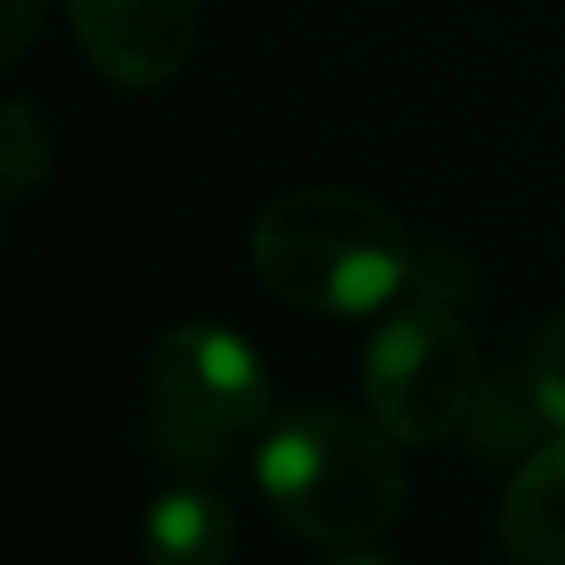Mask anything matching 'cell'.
Here are the masks:
<instances>
[{"label":"cell","instance_id":"1","mask_svg":"<svg viewBox=\"0 0 565 565\" xmlns=\"http://www.w3.org/2000/svg\"><path fill=\"white\" fill-rule=\"evenodd\" d=\"M249 260L266 289L317 317H366L416 277L399 216L355 189H295L255 216Z\"/></svg>","mask_w":565,"mask_h":565},{"label":"cell","instance_id":"2","mask_svg":"<svg viewBox=\"0 0 565 565\" xmlns=\"http://www.w3.org/2000/svg\"><path fill=\"white\" fill-rule=\"evenodd\" d=\"M394 433L350 411H300L277 422L255 455L271 515L306 543L350 548L383 537L405 510V471Z\"/></svg>","mask_w":565,"mask_h":565},{"label":"cell","instance_id":"3","mask_svg":"<svg viewBox=\"0 0 565 565\" xmlns=\"http://www.w3.org/2000/svg\"><path fill=\"white\" fill-rule=\"evenodd\" d=\"M271 411L260 355L227 328H172L150 350V438L161 455L205 466Z\"/></svg>","mask_w":565,"mask_h":565},{"label":"cell","instance_id":"4","mask_svg":"<svg viewBox=\"0 0 565 565\" xmlns=\"http://www.w3.org/2000/svg\"><path fill=\"white\" fill-rule=\"evenodd\" d=\"M477 399V344L449 300L422 295L366 350V405L399 444L449 438Z\"/></svg>","mask_w":565,"mask_h":565},{"label":"cell","instance_id":"5","mask_svg":"<svg viewBox=\"0 0 565 565\" xmlns=\"http://www.w3.org/2000/svg\"><path fill=\"white\" fill-rule=\"evenodd\" d=\"M84 56L122 89H156L183 73L200 0H67Z\"/></svg>","mask_w":565,"mask_h":565},{"label":"cell","instance_id":"6","mask_svg":"<svg viewBox=\"0 0 565 565\" xmlns=\"http://www.w3.org/2000/svg\"><path fill=\"white\" fill-rule=\"evenodd\" d=\"M499 537L526 565H565V433L537 444L510 477Z\"/></svg>","mask_w":565,"mask_h":565},{"label":"cell","instance_id":"7","mask_svg":"<svg viewBox=\"0 0 565 565\" xmlns=\"http://www.w3.org/2000/svg\"><path fill=\"white\" fill-rule=\"evenodd\" d=\"M145 548L156 565H222L233 554V510L205 488H172L145 515Z\"/></svg>","mask_w":565,"mask_h":565},{"label":"cell","instance_id":"8","mask_svg":"<svg viewBox=\"0 0 565 565\" xmlns=\"http://www.w3.org/2000/svg\"><path fill=\"white\" fill-rule=\"evenodd\" d=\"M51 172V139H45V122L34 117L29 100H12L7 117H0V189L18 205L29 189H40Z\"/></svg>","mask_w":565,"mask_h":565},{"label":"cell","instance_id":"9","mask_svg":"<svg viewBox=\"0 0 565 565\" xmlns=\"http://www.w3.org/2000/svg\"><path fill=\"white\" fill-rule=\"evenodd\" d=\"M526 399L548 433H565V311L548 317L526 350Z\"/></svg>","mask_w":565,"mask_h":565},{"label":"cell","instance_id":"10","mask_svg":"<svg viewBox=\"0 0 565 565\" xmlns=\"http://www.w3.org/2000/svg\"><path fill=\"white\" fill-rule=\"evenodd\" d=\"M40 23H45V0H0V67L7 73L40 40Z\"/></svg>","mask_w":565,"mask_h":565}]
</instances>
